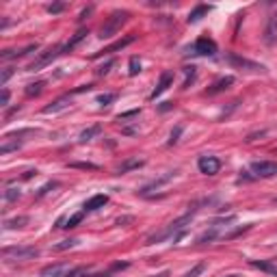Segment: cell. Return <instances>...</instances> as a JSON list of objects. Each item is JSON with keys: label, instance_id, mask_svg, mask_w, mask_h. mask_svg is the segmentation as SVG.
Listing matches in <instances>:
<instances>
[{"label": "cell", "instance_id": "f546056e", "mask_svg": "<svg viewBox=\"0 0 277 277\" xmlns=\"http://www.w3.org/2000/svg\"><path fill=\"white\" fill-rule=\"evenodd\" d=\"M13 76V67H4L2 69V76H0V85H7V80H9V78H11Z\"/></svg>", "mask_w": 277, "mask_h": 277}, {"label": "cell", "instance_id": "44dd1931", "mask_svg": "<svg viewBox=\"0 0 277 277\" xmlns=\"http://www.w3.org/2000/svg\"><path fill=\"white\" fill-rule=\"evenodd\" d=\"M100 132H102V126H98V123H95V126H91V128H87V130L80 132V141H82V143H85V141H91V138L98 137Z\"/></svg>", "mask_w": 277, "mask_h": 277}, {"label": "cell", "instance_id": "ba28073f", "mask_svg": "<svg viewBox=\"0 0 277 277\" xmlns=\"http://www.w3.org/2000/svg\"><path fill=\"white\" fill-rule=\"evenodd\" d=\"M197 167L206 175H216L221 169V160L216 158V156H201V158L197 160Z\"/></svg>", "mask_w": 277, "mask_h": 277}, {"label": "cell", "instance_id": "e575fe53", "mask_svg": "<svg viewBox=\"0 0 277 277\" xmlns=\"http://www.w3.org/2000/svg\"><path fill=\"white\" fill-rule=\"evenodd\" d=\"M110 67H113V61H106V63H104V65H102V67H100V69H98V72H95V74H98V76H104V74H106V72H108V69H110Z\"/></svg>", "mask_w": 277, "mask_h": 277}, {"label": "cell", "instance_id": "3957f363", "mask_svg": "<svg viewBox=\"0 0 277 277\" xmlns=\"http://www.w3.org/2000/svg\"><path fill=\"white\" fill-rule=\"evenodd\" d=\"M128 17H130V13H128V11H113L108 17H106V22L102 24V29H100V37H102V39L113 37L128 22Z\"/></svg>", "mask_w": 277, "mask_h": 277}, {"label": "cell", "instance_id": "484cf974", "mask_svg": "<svg viewBox=\"0 0 277 277\" xmlns=\"http://www.w3.org/2000/svg\"><path fill=\"white\" fill-rule=\"evenodd\" d=\"M17 197H20V188H15V186L4 188V201H15Z\"/></svg>", "mask_w": 277, "mask_h": 277}, {"label": "cell", "instance_id": "7bdbcfd3", "mask_svg": "<svg viewBox=\"0 0 277 277\" xmlns=\"http://www.w3.org/2000/svg\"><path fill=\"white\" fill-rule=\"evenodd\" d=\"M275 201H277V200H275Z\"/></svg>", "mask_w": 277, "mask_h": 277}, {"label": "cell", "instance_id": "e0dca14e", "mask_svg": "<svg viewBox=\"0 0 277 277\" xmlns=\"http://www.w3.org/2000/svg\"><path fill=\"white\" fill-rule=\"evenodd\" d=\"M230 85H234V76H225V78H221V80H216L215 85H212L210 89H208V93H210V95L221 93V91L230 89Z\"/></svg>", "mask_w": 277, "mask_h": 277}, {"label": "cell", "instance_id": "7c38bea8", "mask_svg": "<svg viewBox=\"0 0 277 277\" xmlns=\"http://www.w3.org/2000/svg\"><path fill=\"white\" fill-rule=\"evenodd\" d=\"M173 178H175V171H167V173H163L160 178H156V180H152L150 184H145V186L141 188V195H150V193L154 191V188H160L163 184H167L169 180H173Z\"/></svg>", "mask_w": 277, "mask_h": 277}, {"label": "cell", "instance_id": "277c9868", "mask_svg": "<svg viewBox=\"0 0 277 277\" xmlns=\"http://www.w3.org/2000/svg\"><path fill=\"white\" fill-rule=\"evenodd\" d=\"M59 54H63V46H52V48H48L46 52H41L39 57H37V61H33L29 65V69H31V72H39L41 67H46L48 63H52Z\"/></svg>", "mask_w": 277, "mask_h": 277}, {"label": "cell", "instance_id": "30bf717a", "mask_svg": "<svg viewBox=\"0 0 277 277\" xmlns=\"http://www.w3.org/2000/svg\"><path fill=\"white\" fill-rule=\"evenodd\" d=\"M171 85H173V72H169V69H167V72L160 74V80H158V85L154 87V91L150 93V100H156L158 95H163Z\"/></svg>", "mask_w": 277, "mask_h": 277}, {"label": "cell", "instance_id": "2e32d148", "mask_svg": "<svg viewBox=\"0 0 277 277\" xmlns=\"http://www.w3.org/2000/svg\"><path fill=\"white\" fill-rule=\"evenodd\" d=\"M69 104H72V100H69V95H65V98H59V100H54L52 104H48V106L44 108V113H46V115H50V113H59V110L67 108Z\"/></svg>", "mask_w": 277, "mask_h": 277}, {"label": "cell", "instance_id": "8fae6325", "mask_svg": "<svg viewBox=\"0 0 277 277\" xmlns=\"http://www.w3.org/2000/svg\"><path fill=\"white\" fill-rule=\"evenodd\" d=\"M132 41H135V35L123 37V39H119V41H115V44H110L108 48H104V50H100V52H95L93 59H100V57H104V54H113V52H117V50H123L126 46H130Z\"/></svg>", "mask_w": 277, "mask_h": 277}, {"label": "cell", "instance_id": "5b68a950", "mask_svg": "<svg viewBox=\"0 0 277 277\" xmlns=\"http://www.w3.org/2000/svg\"><path fill=\"white\" fill-rule=\"evenodd\" d=\"M251 171L256 178H275L277 163L275 160H256V163H251Z\"/></svg>", "mask_w": 277, "mask_h": 277}, {"label": "cell", "instance_id": "d590c367", "mask_svg": "<svg viewBox=\"0 0 277 277\" xmlns=\"http://www.w3.org/2000/svg\"><path fill=\"white\" fill-rule=\"evenodd\" d=\"M201 271H204V264H197V266H195V269H193V271H188V273H186V277H197V275L201 273Z\"/></svg>", "mask_w": 277, "mask_h": 277}, {"label": "cell", "instance_id": "5bb4252c", "mask_svg": "<svg viewBox=\"0 0 277 277\" xmlns=\"http://www.w3.org/2000/svg\"><path fill=\"white\" fill-rule=\"evenodd\" d=\"M277 39V11L269 15V22H266V29H264V41L266 44H273Z\"/></svg>", "mask_w": 277, "mask_h": 277}, {"label": "cell", "instance_id": "4fadbf2b", "mask_svg": "<svg viewBox=\"0 0 277 277\" xmlns=\"http://www.w3.org/2000/svg\"><path fill=\"white\" fill-rule=\"evenodd\" d=\"M35 50H37V44H31L22 50H4V52H0V61H11V59L26 57L29 52H35Z\"/></svg>", "mask_w": 277, "mask_h": 277}, {"label": "cell", "instance_id": "f35d334b", "mask_svg": "<svg viewBox=\"0 0 277 277\" xmlns=\"http://www.w3.org/2000/svg\"><path fill=\"white\" fill-rule=\"evenodd\" d=\"M33 175H37V171H33V169H31V171H26V173H24V180H31Z\"/></svg>", "mask_w": 277, "mask_h": 277}, {"label": "cell", "instance_id": "8d00e7d4", "mask_svg": "<svg viewBox=\"0 0 277 277\" xmlns=\"http://www.w3.org/2000/svg\"><path fill=\"white\" fill-rule=\"evenodd\" d=\"M54 186H57V182H50V184H46V186H44V188H41V191H39V193H37V197H44V195H46V193H48V191H50V188H54Z\"/></svg>", "mask_w": 277, "mask_h": 277}, {"label": "cell", "instance_id": "d6986e66", "mask_svg": "<svg viewBox=\"0 0 277 277\" xmlns=\"http://www.w3.org/2000/svg\"><path fill=\"white\" fill-rule=\"evenodd\" d=\"M85 37H87V31H85V29H80V31H78V33H76V35L72 37V39L67 41L65 46H63V52H69V50H74V48H76L78 44H80L82 39H85Z\"/></svg>", "mask_w": 277, "mask_h": 277}, {"label": "cell", "instance_id": "d6a6232c", "mask_svg": "<svg viewBox=\"0 0 277 277\" xmlns=\"http://www.w3.org/2000/svg\"><path fill=\"white\" fill-rule=\"evenodd\" d=\"M69 167H76V169H98L95 165H91V163H72Z\"/></svg>", "mask_w": 277, "mask_h": 277}, {"label": "cell", "instance_id": "9c48e42d", "mask_svg": "<svg viewBox=\"0 0 277 277\" xmlns=\"http://www.w3.org/2000/svg\"><path fill=\"white\" fill-rule=\"evenodd\" d=\"M193 50H195V54H201V57H215L216 44L212 39H208V37H200L195 41V46H193Z\"/></svg>", "mask_w": 277, "mask_h": 277}, {"label": "cell", "instance_id": "4316f807", "mask_svg": "<svg viewBox=\"0 0 277 277\" xmlns=\"http://www.w3.org/2000/svg\"><path fill=\"white\" fill-rule=\"evenodd\" d=\"M82 216H85V212H76V215H72V216H69V219L65 221V228H76V225L82 221Z\"/></svg>", "mask_w": 277, "mask_h": 277}, {"label": "cell", "instance_id": "1f68e13d", "mask_svg": "<svg viewBox=\"0 0 277 277\" xmlns=\"http://www.w3.org/2000/svg\"><path fill=\"white\" fill-rule=\"evenodd\" d=\"M63 9H65V4H63V2H54V4H50V7H48V11L50 13H61Z\"/></svg>", "mask_w": 277, "mask_h": 277}, {"label": "cell", "instance_id": "ab89813d", "mask_svg": "<svg viewBox=\"0 0 277 277\" xmlns=\"http://www.w3.org/2000/svg\"><path fill=\"white\" fill-rule=\"evenodd\" d=\"M89 13H91V7H87V9H85V11H82V13H80V20H82V17H87V15H89Z\"/></svg>", "mask_w": 277, "mask_h": 277}, {"label": "cell", "instance_id": "ac0fdd59", "mask_svg": "<svg viewBox=\"0 0 277 277\" xmlns=\"http://www.w3.org/2000/svg\"><path fill=\"white\" fill-rule=\"evenodd\" d=\"M249 264H251L253 269H260L269 275H277V264H273V262H269V260H251Z\"/></svg>", "mask_w": 277, "mask_h": 277}, {"label": "cell", "instance_id": "4dcf8cb0", "mask_svg": "<svg viewBox=\"0 0 277 277\" xmlns=\"http://www.w3.org/2000/svg\"><path fill=\"white\" fill-rule=\"evenodd\" d=\"M195 78V67H186V82H184V89H188V82H193Z\"/></svg>", "mask_w": 277, "mask_h": 277}, {"label": "cell", "instance_id": "52a82bcc", "mask_svg": "<svg viewBox=\"0 0 277 277\" xmlns=\"http://www.w3.org/2000/svg\"><path fill=\"white\" fill-rule=\"evenodd\" d=\"M72 264H67V262H59V264H48L41 269V277H69L72 275Z\"/></svg>", "mask_w": 277, "mask_h": 277}, {"label": "cell", "instance_id": "b9f144b4", "mask_svg": "<svg viewBox=\"0 0 277 277\" xmlns=\"http://www.w3.org/2000/svg\"><path fill=\"white\" fill-rule=\"evenodd\" d=\"M95 277H108V275H95Z\"/></svg>", "mask_w": 277, "mask_h": 277}, {"label": "cell", "instance_id": "d4e9b609", "mask_svg": "<svg viewBox=\"0 0 277 277\" xmlns=\"http://www.w3.org/2000/svg\"><path fill=\"white\" fill-rule=\"evenodd\" d=\"M138 167H143V160H126V163L119 167V173H128L130 169H138Z\"/></svg>", "mask_w": 277, "mask_h": 277}, {"label": "cell", "instance_id": "60d3db41", "mask_svg": "<svg viewBox=\"0 0 277 277\" xmlns=\"http://www.w3.org/2000/svg\"><path fill=\"white\" fill-rule=\"evenodd\" d=\"M225 277H238V275H225Z\"/></svg>", "mask_w": 277, "mask_h": 277}, {"label": "cell", "instance_id": "8992f818", "mask_svg": "<svg viewBox=\"0 0 277 277\" xmlns=\"http://www.w3.org/2000/svg\"><path fill=\"white\" fill-rule=\"evenodd\" d=\"M225 59H228L230 65H234L238 69H247V72H264V65H260V63H256V61H249V59H245V57H238V54H234V52H230Z\"/></svg>", "mask_w": 277, "mask_h": 277}, {"label": "cell", "instance_id": "cb8c5ba5", "mask_svg": "<svg viewBox=\"0 0 277 277\" xmlns=\"http://www.w3.org/2000/svg\"><path fill=\"white\" fill-rule=\"evenodd\" d=\"M44 85H46L44 80H39V82H31V85L26 87V95H29V98H33V95H39V93H41V89H44Z\"/></svg>", "mask_w": 277, "mask_h": 277}, {"label": "cell", "instance_id": "6da1fadb", "mask_svg": "<svg viewBox=\"0 0 277 277\" xmlns=\"http://www.w3.org/2000/svg\"><path fill=\"white\" fill-rule=\"evenodd\" d=\"M191 219H193V215H184V216H180V219H175L173 223H169L167 228L160 230L158 234H152V236L147 238V245L163 243V241H167V238H173V241H178L180 234L184 232V228H186V225L191 223Z\"/></svg>", "mask_w": 277, "mask_h": 277}, {"label": "cell", "instance_id": "7402d4cb", "mask_svg": "<svg viewBox=\"0 0 277 277\" xmlns=\"http://www.w3.org/2000/svg\"><path fill=\"white\" fill-rule=\"evenodd\" d=\"M206 13H208V7H204V4H201V7H197L195 11H191V15H188V24H195V22H200Z\"/></svg>", "mask_w": 277, "mask_h": 277}, {"label": "cell", "instance_id": "74e56055", "mask_svg": "<svg viewBox=\"0 0 277 277\" xmlns=\"http://www.w3.org/2000/svg\"><path fill=\"white\" fill-rule=\"evenodd\" d=\"M9 98H11V95H9V91H7V89H2V98H0V106H7V104H9Z\"/></svg>", "mask_w": 277, "mask_h": 277}, {"label": "cell", "instance_id": "83f0119b", "mask_svg": "<svg viewBox=\"0 0 277 277\" xmlns=\"http://www.w3.org/2000/svg\"><path fill=\"white\" fill-rule=\"evenodd\" d=\"M115 100H117V95H115V93H102L98 98V104L100 106H108L110 102H115Z\"/></svg>", "mask_w": 277, "mask_h": 277}, {"label": "cell", "instance_id": "ffe728a7", "mask_svg": "<svg viewBox=\"0 0 277 277\" xmlns=\"http://www.w3.org/2000/svg\"><path fill=\"white\" fill-rule=\"evenodd\" d=\"M29 223V216H15V219L4 221V230H20Z\"/></svg>", "mask_w": 277, "mask_h": 277}, {"label": "cell", "instance_id": "9a60e30c", "mask_svg": "<svg viewBox=\"0 0 277 277\" xmlns=\"http://www.w3.org/2000/svg\"><path fill=\"white\" fill-rule=\"evenodd\" d=\"M106 204H108V195H93L85 204V212H93V210H98V208H104Z\"/></svg>", "mask_w": 277, "mask_h": 277}, {"label": "cell", "instance_id": "836d02e7", "mask_svg": "<svg viewBox=\"0 0 277 277\" xmlns=\"http://www.w3.org/2000/svg\"><path fill=\"white\" fill-rule=\"evenodd\" d=\"M180 135H182V128L178 126V128H175V130L171 132V138H169V145H173V143H178V137H180Z\"/></svg>", "mask_w": 277, "mask_h": 277}, {"label": "cell", "instance_id": "7a4b0ae2", "mask_svg": "<svg viewBox=\"0 0 277 277\" xmlns=\"http://www.w3.org/2000/svg\"><path fill=\"white\" fill-rule=\"evenodd\" d=\"M0 253L4 262H26L39 256V249L31 245H13V247H4Z\"/></svg>", "mask_w": 277, "mask_h": 277}, {"label": "cell", "instance_id": "603a6c76", "mask_svg": "<svg viewBox=\"0 0 277 277\" xmlns=\"http://www.w3.org/2000/svg\"><path fill=\"white\" fill-rule=\"evenodd\" d=\"M78 243H80L78 238H67V241H61L59 245H54V251H65V249H74Z\"/></svg>", "mask_w": 277, "mask_h": 277}, {"label": "cell", "instance_id": "f1b7e54d", "mask_svg": "<svg viewBox=\"0 0 277 277\" xmlns=\"http://www.w3.org/2000/svg\"><path fill=\"white\" fill-rule=\"evenodd\" d=\"M141 72V61H138L137 57L130 59V76H137V74Z\"/></svg>", "mask_w": 277, "mask_h": 277}]
</instances>
